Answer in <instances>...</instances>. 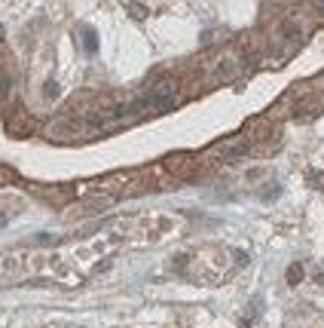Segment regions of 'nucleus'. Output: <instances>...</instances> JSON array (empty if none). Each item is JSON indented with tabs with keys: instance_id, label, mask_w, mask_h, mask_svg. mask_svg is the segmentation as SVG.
I'll return each instance as SVG.
<instances>
[{
	"instance_id": "nucleus-2",
	"label": "nucleus",
	"mask_w": 324,
	"mask_h": 328,
	"mask_svg": "<svg viewBox=\"0 0 324 328\" xmlns=\"http://www.w3.org/2000/svg\"><path fill=\"white\" fill-rule=\"evenodd\" d=\"M80 37H83V52L95 55L98 52V34H95V28H80Z\"/></svg>"
},
{
	"instance_id": "nucleus-3",
	"label": "nucleus",
	"mask_w": 324,
	"mask_h": 328,
	"mask_svg": "<svg viewBox=\"0 0 324 328\" xmlns=\"http://www.w3.org/2000/svg\"><path fill=\"white\" fill-rule=\"evenodd\" d=\"M43 92H46V98H58V92H61V89H58V83H55V80H49V83L43 86Z\"/></svg>"
},
{
	"instance_id": "nucleus-1",
	"label": "nucleus",
	"mask_w": 324,
	"mask_h": 328,
	"mask_svg": "<svg viewBox=\"0 0 324 328\" xmlns=\"http://www.w3.org/2000/svg\"><path fill=\"white\" fill-rule=\"evenodd\" d=\"M242 71H245V55H242V52H227V55H220V58L214 61L211 80H214V83H230V80L242 77Z\"/></svg>"
},
{
	"instance_id": "nucleus-6",
	"label": "nucleus",
	"mask_w": 324,
	"mask_h": 328,
	"mask_svg": "<svg viewBox=\"0 0 324 328\" xmlns=\"http://www.w3.org/2000/svg\"><path fill=\"white\" fill-rule=\"evenodd\" d=\"M6 92H9V77L0 74V98H6Z\"/></svg>"
},
{
	"instance_id": "nucleus-5",
	"label": "nucleus",
	"mask_w": 324,
	"mask_h": 328,
	"mask_svg": "<svg viewBox=\"0 0 324 328\" xmlns=\"http://www.w3.org/2000/svg\"><path fill=\"white\" fill-rule=\"evenodd\" d=\"M300 276H303V270H300V267L294 264V267H291V273H288V282L294 286V282H300Z\"/></svg>"
},
{
	"instance_id": "nucleus-4",
	"label": "nucleus",
	"mask_w": 324,
	"mask_h": 328,
	"mask_svg": "<svg viewBox=\"0 0 324 328\" xmlns=\"http://www.w3.org/2000/svg\"><path fill=\"white\" fill-rule=\"evenodd\" d=\"M129 12H132V18H144V15H147V9H144L141 3H132V6H129Z\"/></svg>"
},
{
	"instance_id": "nucleus-7",
	"label": "nucleus",
	"mask_w": 324,
	"mask_h": 328,
	"mask_svg": "<svg viewBox=\"0 0 324 328\" xmlns=\"http://www.w3.org/2000/svg\"><path fill=\"white\" fill-rule=\"evenodd\" d=\"M318 12H321V18H324V0H318Z\"/></svg>"
},
{
	"instance_id": "nucleus-8",
	"label": "nucleus",
	"mask_w": 324,
	"mask_h": 328,
	"mask_svg": "<svg viewBox=\"0 0 324 328\" xmlns=\"http://www.w3.org/2000/svg\"><path fill=\"white\" fill-rule=\"evenodd\" d=\"M0 224H6V215H0Z\"/></svg>"
}]
</instances>
